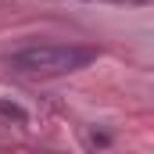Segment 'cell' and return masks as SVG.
<instances>
[{"label": "cell", "mask_w": 154, "mask_h": 154, "mask_svg": "<svg viewBox=\"0 0 154 154\" xmlns=\"http://www.w3.org/2000/svg\"><path fill=\"white\" fill-rule=\"evenodd\" d=\"M97 57L93 47H75V43H32V47H22L7 57V68L18 72V75H68L86 68L90 61Z\"/></svg>", "instance_id": "obj_1"}]
</instances>
